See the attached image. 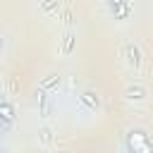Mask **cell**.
Returning a JSON list of instances; mask_svg holds the SVG:
<instances>
[{
  "mask_svg": "<svg viewBox=\"0 0 153 153\" xmlns=\"http://www.w3.org/2000/svg\"><path fill=\"white\" fill-rule=\"evenodd\" d=\"M84 100H88L91 105H98V98H93V93H84Z\"/></svg>",
  "mask_w": 153,
  "mask_h": 153,
  "instance_id": "1",
  "label": "cell"
}]
</instances>
